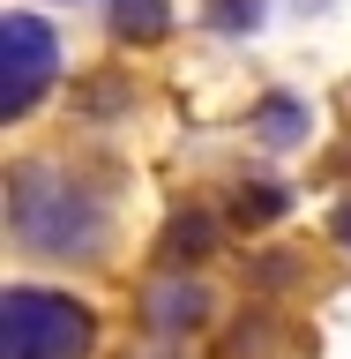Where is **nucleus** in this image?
Segmentation results:
<instances>
[{
    "mask_svg": "<svg viewBox=\"0 0 351 359\" xmlns=\"http://www.w3.org/2000/svg\"><path fill=\"white\" fill-rule=\"evenodd\" d=\"M97 344V314L67 292L45 285H8L0 307V359H83Z\"/></svg>",
    "mask_w": 351,
    "mask_h": 359,
    "instance_id": "obj_2",
    "label": "nucleus"
},
{
    "mask_svg": "<svg viewBox=\"0 0 351 359\" xmlns=\"http://www.w3.org/2000/svg\"><path fill=\"white\" fill-rule=\"evenodd\" d=\"M0 67H8V90H0V112H8V128H15L22 112H38V97L53 90L60 75V38H53V22L15 8V15L0 22Z\"/></svg>",
    "mask_w": 351,
    "mask_h": 359,
    "instance_id": "obj_3",
    "label": "nucleus"
},
{
    "mask_svg": "<svg viewBox=\"0 0 351 359\" xmlns=\"http://www.w3.org/2000/svg\"><path fill=\"white\" fill-rule=\"evenodd\" d=\"M209 15H217L224 30H247V22L262 15V0H209Z\"/></svg>",
    "mask_w": 351,
    "mask_h": 359,
    "instance_id": "obj_8",
    "label": "nucleus"
},
{
    "mask_svg": "<svg viewBox=\"0 0 351 359\" xmlns=\"http://www.w3.org/2000/svg\"><path fill=\"white\" fill-rule=\"evenodd\" d=\"M277 210H284L277 187H247V202H240V217H277Z\"/></svg>",
    "mask_w": 351,
    "mask_h": 359,
    "instance_id": "obj_9",
    "label": "nucleus"
},
{
    "mask_svg": "<svg viewBox=\"0 0 351 359\" xmlns=\"http://www.w3.org/2000/svg\"><path fill=\"white\" fill-rule=\"evenodd\" d=\"M217 240V224L209 217H187V210H179L172 217V232H165V262H202V247Z\"/></svg>",
    "mask_w": 351,
    "mask_h": 359,
    "instance_id": "obj_6",
    "label": "nucleus"
},
{
    "mask_svg": "<svg viewBox=\"0 0 351 359\" xmlns=\"http://www.w3.org/2000/svg\"><path fill=\"white\" fill-rule=\"evenodd\" d=\"M8 232L30 255H53V262H75V255L97 262V247L112 240V217L60 165H15L8 172Z\"/></svg>",
    "mask_w": 351,
    "mask_h": 359,
    "instance_id": "obj_1",
    "label": "nucleus"
},
{
    "mask_svg": "<svg viewBox=\"0 0 351 359\" xmlns=\"http://www.w3.org/2000/svg\"><path fill=\"white\" fill-rule=\"evenodd\" d=\"M172 22H165V0H112V38H165Z\"/></svg>",
    "mask_w": 351,
    "mask_h": 359,
    "instance_id": "obj_5",
    "label": "nucleus"
},
{
    "mask_svg": "<svg viewBox=\"0 0 351 359\" xmlns=\"http://www.w3.org/2000/svg\"><path fill=\"white\" fill-rule=\"evenodd\" d=\"M336 240H351V202H344V210H336Z\"/></svg>",
    "mask_w": 351,
    "mask_h": 359,
    "instance_id": "obj_10",
    "label": "nucleus"
},
{
    "mask_svg": "<svg viewBox=\"0 0 351 359\" xmlns=\"http://www.w3.org/2000/svg\"><path fill=\"white\" fill-rule=\"evenodd\" d=\"M262 128H269V142H277V150H284V142H299V105H291V97H269V105H262Z\"/></svg>",
    "mask_w": 351,
    "mask_h": 359,
    "instance_id": "obj_7",
    "label": "nucleus"
},
{
    "mask_svg": "<svg viewBox=\"0 0 351 359\" xmlns=\"http://www.w3.org/2000/svg\"><path fill=\"white\" fill-rule=\"evenodd\" d=\"M142 322H150L157 337L202 330V322H209V292H202L195 277H172V285H150V299H142Z\"/></svg>",
    "mask_w": 351,
    "mask_h": 359,
    "instance_id": "obj_4",
    "label": "nucleus"
}]
</instances>
